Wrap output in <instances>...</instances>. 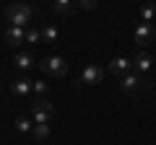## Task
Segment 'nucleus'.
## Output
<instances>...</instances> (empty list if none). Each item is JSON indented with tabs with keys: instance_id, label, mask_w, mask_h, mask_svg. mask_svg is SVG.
I'll return each instance as SVG.
<instances>
[{
	"instance_id": "1",
	"label": "nucleus",
	"mask_w": 156,
	"mask_h": 145,
	"mask_svg": "<svg viewBox=\"0 0 156 145\" xmlns=\"http://www.w3.org/2000/svg\"><path fill=\"white\" fill-rule=\"evenodd\" d=\"M31 5H26V3H8L5 8V18L11 21V26H21V29H29V23H31Z\"/></svg>"
},
{
	"instance_id": "2",
	"label": "nucleus",
	"mask_w": 156,
	"mask_h": 145,
	"mask_svg": "<svg viewBox=\"0 0 156 145\" xmlns=\"http://www.w3.org/2000/svg\"><path fill=\"white\" fill-rule=\"evenodd\" d=\"M39 70L42 72H47V75H52V78H62V75H65L68 72V62L62 60L60 55H52V57H44V60L39 62Z\"/></svg>"
},
{
	"instance_id": "3",
	"label": "nucleus",
	"mask_w": 156,
	"mask_h": 145,
	"mask_svg": "<svg viewBox=\"0 0 156 145\" xmlns=\"http://www.w3.org/2000/svg\"><path fill=\"white\" fill-rule=\"evenodd\" d=\"M104 72L107 70L101 65H86L83 72H81V78L76 80V86H96V83L104 80Z\"/></svg>"
},
{
	"instance_id": "4",
	"label": "nucleus",
	"mask_w": 156,
	"mask_h": 145,
	"mask_svg": "<svg viewBox=\"0 0 156 145\" xmlns=\"http://www.w3.org/2000/svg\"><path fill=\"white\" fill-rule=\"evenodd\" d=\"M133 36H135V44L143 49V47H148V44H154V42H156V29L151 26V23H143V21H140L138 26H135Z\"/></svg>"
},
{
	"instance_id": "5",
	"label": "nucleus",
	"mask_w": 156,
	"mask_h": 145,
	"mask_svg": "<svg viewBox=\"0 0 156 145\" xmlns=\"http://www.w3.org/2000/svg\"><path fill=\"white\" fill-rule=\"evenodd\" d=\"M31 114H34V122H50L52 117V104L47 101V96H42V99H34L31 104Z\"/></svg>"
},
{
	"instance_id": "6",
	"label": "nucleus",
	"mask_w": 156,
	"mask_h": 145,
	"mask_svg": "<svg viewBox=\"0 0 156 145\" xmlns=\"http://www.w3.org/2000/svg\"><path fill=\"white\" fill-rule=\"evenodd\" d=\"M143 86H148V83L140 78L138 72H128V75H122V78H120V88H122L125 93H135V91L143 88Z\"/></svg>"
},
{
	"instance_id": "7",
	"label": "nucleus",
	"mask_w": 156,
	"mask_h": 145,
	"mask_svg": "<svg viewBox=\"0 0 156 145\" xmlns=\"http://www.w3.org/2000/svg\"><path fill=\"white\" fill-rule=\"evenodd\" d=\"M109 72L117 75V78H122V75L133 72V60H128V57H115V60L109 62Z\"/></svg>"
},
{
	"instance_id": "8",
	"label": "nucleus",
	"mask_w": 156,
	"mask_h": 145,
	"mask_svg": "<svg viewBox=\"0 0 156 145\" xmlns=\"http://www.w3.org/2000/svg\"><path fill=\"white\" fill-rule=\"evenodd\" d=\"M23 42H26V29H21V26H8L5 29V44L8 47H18Z\"/></svg>"
},
{
	"instance_id": "9",
	"label": "nucleus",
	"mask_w": 156,
	"mask_h": 145,
	"mask_svg": "<svg viewBox=\"0 0 156 145\" xmlns=\"http://www.w3.org/2000/svg\"><path fill=\"white\" fill-rule=\"evenodd\" d=\"M151 65H154V60H151V55H146L143 49H140L138 55L133 57V70L138 72V75H146V72H151Z\"/></svg>"
},
{
	"instance_id": "10",
	"label": "nucleus",
	"mask_w": 156,
	"mask_h": 145,
	"mask_svg": "<svg viewBox=\"0 0 156 145\" xmlns=\"http://www.w3.org/2000/svg\"><path fill=\"white\" fill-rule=\"evenodd\" d=\"M11 91H13V96H29L34 91V80H29V78H16L11 83Z\"/></svg>"
},
{
	"instance_id": "11",
	"label": "nucleus",
	"mask_w": 156,
	"mask_h": 145,
	"mask_svg": "<svg viewBox=\"0 0 156 145\" xmlns=\"http://www.w3.org/2000/svg\"><path fill=\"white\" fill-rule=\"evenodd\" d=\"M76 8H78L76 0H52V11L57 16H70V13H76Z\"/></svg>"
},
{
	"instance_id": "12",
	"label": "nucleus",
	"mask_w": 156,
	"mask_h": 145,
	"mask_svg": "<svg viewBox=\"0 0 156 145\" xmlns=\"http://www.w3.org/2000/svg\"><path fill=\"white\" fill-rule=\"evenodd\" d=\"M60 39V31H57L52 23H47V26H42V42H47V44H55V42Z\"/></svg>"
},
{
	"instance_id": "13",
	"label": "nucleus",
	"mask_w": 156,
	"mask_h": 145,
	"mask_svg": "<svg viewBox=\"0 0 156 145\" xmlns=\"http://www.w3.org/2000/svg\"><path fill=\"white\" fill-rule=\"evenodd\" d=\"M31 135H34V140H44V137H50L52 135V130H50V124L47 122H34V130H31Z\"/></svg>"
},
{
	"instance_id": "14",
	"label": "nucleus",
	"mask_w": 156,
	"mask_h": 145,
	"mask_svg": "<svg viewBox=\"0 0 156 145\" xmlns=\"http://www.w3.org/2000/svg\"><path fill=\"white\" fill-rule=\"evenodd\" d=\"M154 16H156V5H154V3H146V5L140 8V21L151 23V21H154Z\"/></svg>"
},
{
	"instance_id": "15",
	"label": "nucleus",
	"mask_w": 156,
	"mask_h": 145,
	"mask_svg": "<svg viewBox=\"0 0 156 145\" xmlns=\"http://www.w3.org/2000/svg\"><path fill=\"white\" fill-rule=\"evenodd\" d=\"M13 62H16V67H21V70L34 67V57L31 55H23V52H21V55H16V60H13Z\"/></svg>"
},
{
	"instance_id": "16",
	"label": "nucleus",
	"mask_w": 156,
	"mask_h": 145,
	"mask_svg": "<svg viewBox=\"0 0 156 145\" xmlns=\"http://www.w3.org/2000/svg\"><path fill=\"white\" fill-rule=\"evenodd\" d=\"M13 124H16L18 132H31V130H34V124H31V119H29V117H16V122H13Z\"/></svg>"
},
{
	"instance_id": "17",
	"label": "nucleus",
	"mask_w": 156,
	"mask_h": 145,
	"mask_svg": "<svg viewBox=\"0 0 156 145\" xmlns=\"http://www.w3.org/2000/svg\"><path fill=\"white\" fill-rule=\"evenodd\" d=\"M26 42L29 44H39L42 42V29H26Z\"/></svg>"
},
{
	"instance_id": "18",
	"label": "nucleus",
	"mask_w": 156,
	"mask_h": 145,
	"mask_svg": "<svg viewBox=\"0 0 156 145\" xmlns=\"http://www.w3.org/2000/svg\"><path fill=\"white\" fill-rule=\"evenodd\" d=\"M47 91H50V86H47L44 80H34V93H37V99L47 96Z\"/></svg>"
},
{
	"instance_id": "19",
	"label": "nucleus",
	"mask_w": 156,
	"mask_h": 145,
	"mask_svg": "<svg viewBox=\"0 0 156 145\" xmlns=\"http://www.w3.org/2000/svg\"><path fill=\"white\" fill-rule=\"evenodd\" d=\"M76 3H78V8H83V11H94L99 0H76Z\"/></svg>"
},
{
	"instance_id": "20",
	"label": "nucleus",
	"mask_w": 156,
	"mask_h": 145,
	"mask_svg": "<svg viewBox=\"0 0 156 145\" xmlns=\"http://www.w3.org/2000/svg\"><path fill=\"white\" fill-rule=\"evenodd\" d=\"M13 3H23V0H13Z\"/></svg>"
}]
</instances>
